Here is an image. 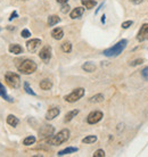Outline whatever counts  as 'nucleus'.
I'll return each instance as SVG.
<instances>
[{
    "label": "nucleus",
    "mask_w": 148,
    "mask_h": 157,
    "mask_svg": "<svg viewBox=\"0 0 148 157\" xmlns=\"http://www.w3.org/2000/svg\"><path fill=\"white\" fill-rule=\"evenodd\" d=\"M126 45H128V40L122 39V40L118 41L116 45H114L113 47H111V48L104 50L103 54L106 57H116L120 54H122V51L126 49Z\"/></svg>",
    "instance_id": "nucleus-1"
},
{
    "label": "nucleus",
    "mask_w": 148,
    "mask_h": 157,
    "mask_svg": "<svg viewBox=\"0 0 148 157\" xmlns=\"http://www.w3.org/2000/svg\"><path fill=\"white\" fill-rule=\"evenodd\" d=\"M103 116H104L103 113L100 112V111H94V112H91L88 115L87 122H88L89 124H96L99 121H102Z\"/></svg>",
    "instance_id": "nucleus-7"
},
{
    "label": "nucleus",
    "mask_w": 148,
    "mask_h": 157,
    "mask_svg": "<svg viewBox=\"0 0 148 157\" xmlns=\"http://www.w3.org/2000/svg\"><path fill=\"white\" fill-rule=\"evenodd\" d=\"M82 69L83 71H86V72H88V73H92V72H95V69H96V65L95 64H92V63H84L83 65H82Z\"/></svg>",
    "instance_id": "nucleus-17"
},
{
    "label": "nucleus",
    "mask_w": 148,
    "mask_h": 157,
    "mask_svg": "<svg viewBox=\"0 0 148 157\" xmlns=\"http://www.w3.org/2000/svg\"><path fill=\"white\" fill-rule=\"evenodd\" d=\"M141 75H142V77H144L146 81H148V66L141 71Z\"/></svg>",
    "instance_id": "nucleus-30"
},
{
    "label": "nucleus",
    "mask_w": 148,
    "mask_h": 157,
    "mask_svg": "<svg viewBox=\"0 0 148 157\" xmlns=\"http://www.w3.org/2000/svg\"><path fill=\"white\" fill-rule=\"evenodd\" d=\"M67 1H68V0H57V2H58V4H62V5H63V4H67Z\"/></svg>",
    "instance_id": "nucleus-36"
},
{
    "label": "nucleus",
    "mask_w": 148,
    "mask_h": 157,
    "mask_svg": "<svg viewBox=\"0 0 148 157\" xmlns=\"http://www.w3.org/2000/svg\"><path fill=\"white\" fill-rule=\"evenodd\" d=\"M62 50L64 52H66V54L72 51V45H71V42H68V41L64 42V43L62 45Z\"/></svg>",
    "instance_id": "nucleus-26"
},
{
    "label": "nucleus",
    "mask_w": 148,
    "mask_h": 157,
    "mask_svg": "<svg viewBox=\"0 0 148 157\" xmlns=\"http://www.w3.org/2000/svg\"><path fill=\"white\" fill-rule=\"evenodd\" d=\"M83 96H84V89H83V88H78V89L73 90L70 95L65 96L64 99L66 100L67 103H75V101H78L79 99H81Z\"/></svg>",
    "instance_id": "nucleus-5"
},
{
    "label": "nucleus",
    "mask_w": 148,
    "mask_h": 157,
    "mask_svg": "<svg viewBox=\"0 0 148 157\" xmlns=\"http://www.w3.org/2000/svg\"><path fill=\"white\" fill-rule=\"evenodd\" d=\"M94 157H105V151L103 149H98L95 151Z\"/></svg>",
    "instance_id": "nucleus-29"
},
{
    "label": "nucleus",
    "mask_w": 148,
    "mask_h": 157,
    "mask_svg": "<svg viewBox=\"0 0 148 157\" xmlns=\"http://www.w3.org/2000/svg\"><path fill=\"white\" fill-rule=\"evenodd\" d=\"M131 25H132V21H126V22L122 23V27L123 29H129Z\"/></svg>",
    "instance_id": "nucleus-33"
},
{
    "label": "nucleus",
    "mask_w": 148,
    "mask_h": 157,
    "mask_svg": "<svg viewBox=\"0 0 148 157\" xmlns=\"http://www.w3.org/2000/svg\"><path fill=\"white\" fill-rule=\"evenodd\" d=\"M41 45V40L40 39H31L30 41L26 42V48L30 52L37 51V49Z\"/></svg>",
    "instance_id": "nucleus-10"
},
{
    "label": "nucleus",
    "mask_w": 148,
    "mask_h": 157,
    "mask_svg": "<svg viewBox=\"0 0 148 157\" xmlns=\"http://www.w3.org/2000/svg\"><path fill=\"white\" fill-rule=\"evenodd\" d=\"M0 97L4 98L6 101H8V103H13L14 101V99L12 97H9L7 95V91H6V89H5V87L2 85V83L0 82Z\"/></svg>",
    "instance_id": "nucleus-13"
},
{
    "label": "nucleus",
    "mask_w": 148,
    "mask_h": 157,
    "mask_svg": "<svg viewBox=\"0 0 148 157\" xmlns=\"http://www.w3.org/2000/svg\"><path fill=\"white\" fill-rule=\"evenodd\" d=\"M83 13H84V8L83 7H76V8H74L73 10L71 12L70 16H71V18H72V20H76V18H80V17L83 15Z\"/></svg>",
    "instance_id": "nucleus-12"
},
{
    "label": "nucleus",
    "mask_w": 148,
    "mask_h": 157,
    "mask_svg": "<svg viewBox=\"0 0 148 157\" xmlns=\"http://www.w3.org/2000/svg\"><path fill=\"white\" fill-rule=\"evenodd\" d=\"M54 132H55L54 127H52V125H44L39 131V135H40L41 139H47V141H48V139L52 138V135H54Z\"/></svg>",
    "instance_id": "nucleus-6"
},
{
    "label": "nucleus",
    "mask_w": 148,
    "mask_h": 157,
    "mask_svg": "<svg viewBox=\"0 0 148 157\" xmlns=\"http://www.w3.org/2000/svg\"><path fill=\"white\" fill-rule=\"evenodd\" d=\"M97 141V135H87L86 138L82 139L83 143H94Z\"/></svg>",
    "instance_id": "nucleus-23"
},
{
    "label": "nucleus",
    "mask_w": 148,
    "mask_h": 157,
    "mask_svg": "<svg viewBox=\"0 0 148 157\" xmlns=\"http://www.w3.org/2000/svg\"><path fill=\"white\" fill-rule=\"evenodd\" d=\"M81 2L87 9H92L97 5V2L95 0H81Z\"/></svg>",
    "instance_id": "nucleus-22"
},
{
    "label": "nucleus",
    "mask_w": 148,
    "mask_h": 157,
    "mask_svg": "<svg viewBox=\"0 0 148 157\" xmlns=\"http://www.w3.org/2000/svg\"><path fill=\"white\" fill-rule=\"evenodd\" d=\"M17 69L22 74H32L37 71V64L31 59H23L20 61V64H17Z\"/></svg>",
    "instance_id": "nucleus-2"
},
{
    "label": "nucleus",
    "mask_w": 148,
    "mask_h": 157,
    "mask_svg": "<svg viewBox=\"0 0 148 157\" xmlns=\"http://www.w3.org/2000/svg\"><path fill=\"white\" fill-rule=\"evenodd\" d=\"M75 151H78V148L76 147H67L65 149L60 150L58 151V156H64V155H67V154H72V153H75Z\"/></svg>",
    "instance_id": "nucleus-19"
},
{
    "label": "nucleus",
    "mask_w": 148,
    "mask_h": 157,
    "mask_svg": "<svg viewBox=\"0 0 148 157\" xmlns=\"http://www.w3.org/2000/svg\"><path fill=\"white\" fill-rule=\"evenodd\" d=\"M7 123L9 125H12V127H17L18 125V123H20V120L15 116V115H8L7 116Z\"/></svg>",
    "instance_id": "nucleus-18"
},
{
    "label": "nucleus",
    "mask_w": 148,
    "mask_h": 157,
    "mask_svg": "<svg viewBox=\"0 0 148 157\" xmlns=\"http://www.w3.org/2000/svg\"><path fill=\"white\" fill-rule=\"evenodd\" d=\"M70 138V130L68 129H63L62 131H59L57 135H52V138L48 139V143L52 146H59L62 143L68 140Z\"/></svg>",
    "instance_id": "nucleus-3"
},
{
    "label": "nucleus",
    "mask_w": 148,
    "mask_h": 157,
    "mask_svg": "<svg viewBox=\"0 0 148 157\" xmlns=\"http://www.w3.org/2000/svg\"><path fill=\"white\" fill-rule=\"evenodd\" d=\"M39 57L44 60V63H48L52 58V48L49 46H44V48L40 50Z\"/></svg>",
    "instance_id": "nucleus-8"
},
{
    "label": "nucleus",
    "mask_w": 148,
    "mask_h": 157,
    "mask_svg": "<svg viewBox=\"0 0 148 157\" xmlns=\"http://www.w3.org/2000/svg\"><path fill=\"white\" fill-rule=\"evenodd\" d=\"M142 63H144V59H142V58H138V59L132 60V61L130 63V65H131V66H138V65H140Z\"/></svg>",
    "instance_id": "nucleus-28"
},
{
    "label": "nucleus",
    "mask_w": 148,
    "mask_h": 157,
    "mask_svg": "<svg viewBox=\"0 0 148 157\" xmlns=\"http://www.w3.org/2000/svg\"><path fill=\"white\" fill-rule=\"evenodd\" d=\"M17 12H13L12 13V15H10V17H9V21H12V20H14V18H17Z\"/></svg>",
    "instance_id": "nucleus-34"
},
{
    "label": "nucleus",
    "mask_w": 148,
    "mask_h": 157,
    "mask_svg": "<svg viewBox=\"0 0 148 157\" xmlns=\"http://www.w3.org/2000/svg\"><path fill=\"white\" fill-rule=\"evenodd\" d=\"M78 114H79V109H73V111L68 112L66 115H65V119H64V121H65V122L67 123V122H70V121L73 120L74 117L78 115Z\"/></svg>",
    "instance_id": "nucleus-20"
},
{
    "label": "nucleus",
    "mask_w": 148,
    "mask_h": 157,
    "mask_svg": "<svg viewBox=\"0 0 148 157\" xmlns=\"http://www.w3.org/2000/svg\"><path fill=\"white\" fill-rule=\"evenodd\" d=\"M5 81L10 88H18L21 84V79L20 75L14 73V72H7L5 75Z\"/></svg>",
    "instance_id": "nucleus-4"
},
{
    "label": "nucleus",
    "mask_w": 148,
    "mask_h": 157,
    "mask_svg": "<svg viewBox=\"0 0 148 157\" xmlns=\"http://www.w3.org/2000/svg\"><path fill=\"white\" fill-rule=\"evenodd\" d=\"M52 37L55 39V40H60L62 38L64 37V31L63 29H60V27H56V29H54L52 31Z\"/></svg>",
    "instance_id": "nucleus-14"
},
{
    "label": "nucleus",
    "mask_w": 148,
    "mask_h": 157,
    "mask_svg": "<svg viewBox=\"0 0 148 157\" xmlns=\"http://www.w3.org/2000/svg\"><path fill=\"white\" fill-rule=\"evenodd\" d=\"M40 88L42 90L48 91V90H50L52 88V82L49 79H44V80H42V81L40 82Z\"/></svg>",
    "instance_id": "nucleus-16"
},
{
    "label": "nucleus",
    "mask_w": 148,
    "mask_h": 157,
    "mask_svg": "<svg viewBox=\"0 0 148 157\" xmlns=\"http://www.w3.org/2000/svg\"><path fill=\"white\" fill-rule=\"evenodd\" d=\"M105 17H106L105 15L102 16V23H105Z\"/></svg>",
    "instance_id": "nucleus-38"
},
{
    "label": "nucleus",
    "mask_w": 148,
    "mask_h": 157,
    "mask_svg": "<svg viewBox=\"0 0 148 157\" xmlns=\"http://www.w3.org/2000/svg\"><path fill=\"white\" fill-rule=\"evenodd\" d=\"M60 22V18L57 15H52L48 17V26H54Z\"/></svg>",
    "instance_id": "nucleus-21"
},
{
    "label": "nucleus",
    "mask_w": 148,
    "mask_h": 157,
    "mask_svg": "<svg viewBox=\"0 0 148 157\" xmlns=\"http://www.w3.org/2000/svg\"><path fill=\"white\" fill-rule=\"evenodd\" d=\"M62 13H64V14H66V13H68L70 12V6L67 5V4H63V7H62Z\"/></svg>",
    "instance_id": "nucleus-32"
},
{
    "label": "nucleus",
    "mask_w": 148,
    "mask_h": 157,
    "mask_svg": "<svg viewBox=\"0 0 148 157\" xmlns=\"http://www.w3.org/2000/svg\"><path fill=\"white\" fill-rule=\"evenodd\" d=\"M90 103H102L104 100V96L103 95H100V93H98L96 96H94V97H91L90 99Z\"/></svg>",
    "instance_id": "nucleus-25"
},
{
    "label": "nucleus",
    "mask_w": 148,
    "mask_h": 157,
    "mask_svg": "<svg viewBox=\"0 0 148 157\" xmlns=\"http://www.w3.org/2000/svg\"><path fill=\"white\" fill-rule=\"evenodd\" d=\"M137 40L139 42L148 40V23L142 24V26L140 27V30H139L138 34H137Z\"/></svg>",
    "instance_id": "nucleus-9"
},
{
    "label": "nucleus",
    "mask_w": 148,
    "mask_h": 157,
    "mask_svg": "<svg viewBox=\"0 0 148 157\" xmlns=\"http://www.w3.org/2000/svg\"><path fill=\"white\" fill-rule=\"evenodd\" d=\"M36 137H33V135H29V137H26L25 139H24V141L23 143L25 145V146H31V145H33L34 142H36Z\"/></svg>",
    "instance_id": "nucleus-24"
},
{
    "label": "nucleus",
    "mask_w": 148,
    "mask_h": 157,
    "mask_svg": "<svg viewBox=\"0 0 148 157\" xmlns=\"http://www.w3.org/2000/svg\"><path fill=\"white\" fill-rule=\"evenodd\" d=\"M21 35H22L23 38H30L31 37V32H30L28 29H24V30L21 32Z\"/></svg>",
    "instance_id": "nucleus-31"
},
{
    "label": "nucleus",
    "mask_w": 148,
    "mask_h": 157,
    "mask_svg": "<svg viewBox=\"0 0 148 157\" xmlns=\"http://www.w3.org/2000/svg\"><path fill=\"white\" fill-rule=\"evenodd\" d=\"M24 90L26 91V93H29V95H31V96H37V93L31 89L29 82H24Z\"/></svg>",
    "instance_id": "nucleus-27"
},
{
    "label": "nucleus",
    "mask_w": 148,
    "mask_h": 157,
    "mask_svg": "<svg viewBox=\"0 0 148 157\" xmlns=\"http://www.w3.org/2000/svg\"><path fill=\"white\" fill-rule=\"evenodd\" d=\"M59 113H60V109H59L58 107H52V108H49L48 112L46 113V120L48 121L54 120L55 117L58 116Z\"/></svg>",
    "instance_id": "nucleus-11"
},
{
    "label": "nucleus",
    "mask_w": 148,
    "mask_h": 157,
    "mask_svg": "<svg viewBox=\"0 0 148 157\" xmlns=\"http://www.w3.org/2000/svg\"><path fill=\"white\" fill-rule=\"evenodd\" d=\"M142 1H144V0H131V2H132L133 5H139Z\"/></svg>",
    "instance_id": "nucleus-35"
},
{
    "label": "nucleus",
    "mask_w": 148,
    "mask_h": 157,
    "mask_svg": "<svg viewBox=\"0 0 148 157\" xmlns=\"http://www.w3.org/2000/svg\"><path fill=\"white\" fill-rule=\"evenodd\" d=\"M8 50H9V52H12V54H14V55H20V54H22L23 52L22 47L20 45H16V43L9 46Z\"/></svg>",
    "instance_id": "nucleus-15"
},
{
    "label": "nucleus",
    "mask_w": 148,
    "mask_h": 157,
    "mask_svg": "<svg viewBox=\"0 0 148 157\" xmlns=\"http://www.w3.org/2000/svg\"><path fill=\"white\" fill-rule=\"evenodd\" d=\"M103 6H104V4H100V6H99V8H97L96 13H95V14H96V15H97V14H98V12H99V10H100V8L103 7Z\"/></svg>",
    "instance_id": "nucleus-37"
}]
</instances>
